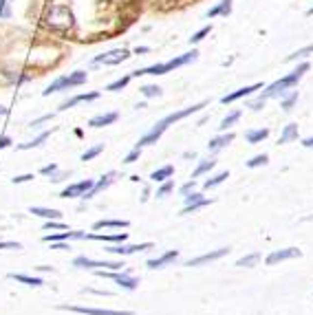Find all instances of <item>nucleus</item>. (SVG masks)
<instances>
[{"instance_id":"obj_21","label":"nucleus","mask_w":313,"mask_h":315,"mask_svg":"<svg viewBox=\"0 0 313 315\" xmlns=\"http://www.w3.org/2000/svg\"><path fill=\"white\" fill-rule=\"evenodd\" d=\"M298 139V124H287L280 133V141L278 143H289V141H295Z\"/></svg>"},{"instance_id":"obj_55","label":"nucleus","mask_w":313,"mask_h":315,"mask_svg":"<svg viewBox=\"0 0 313 315\" xmlns=\"http://www.w3.org/2000/svg\"><path fill=\"white\" fill-rule=\"evenodd\" d=\"M307 16H313V7H311V9H309V11H307Z\"/></svg>"},{"instance_id":"obj_25","label":"nucleus","mask_w":313,"mask_h":315,"mask_svg":"<svg viewBox=\"0 0 313 315\" xmlns=\"http://www.w3.org/2000/svg\"><path fill=\"white\" fill-rule=\"evenodd\" d=\"M104 227L121 229V227H128V221H113V218H108V221H97L95 225H93V229H104Z\"/></svg>"},{"instance_id":"obj_15","label":"nucleus","mask_w":313,"mask_h":315,"mask_svg":"<svg viewBox=\"0 0 313 315\" xmlns=\"http://www.w3.org/2000/svg\"><path fill=\"white\" fill-rule=\"evenodd\" d=\"M117 112H106V115H97V117H93L91 121H88V126L91 128H104V126H110V124H115L117 121Z\"/></svg>"},{"instance_id":"obj_9","label":"nucleus","mask_w":313,"mask_h":315,"mask_svg":"<svg viewBox=\"0 0 313 315\" xmlns=\"http://www.w3.org/2000/svg\"><path fill=\"white\" fill-rule=\"evenodd\" d=\"M93 185H95V183H93L91 179H86V181H79V183H73V185L64 187L60 196H62V199H75V196H79V199H82V196L86 194Z\"/></svg>"},{"instance_id":"obj_44","label":"nucleus","mask_w":313,"mask_h":315,"mask_svg":"<svg viewBox=\"0 0 313 315\" xmlns=\"http://www.w3.org/2000/svg\"><path fill=\"white\" fill-rule=\"evenodd\" d=\"M40 172H42L44 177H51V174L57 172V165H55V163H48V165H44V168L40 170Z\"/></svg>"},{"instance_id":"obj_38","label":"nucleus","mask_w":313,"mask_h":315,"mask_svg":"<svg viewBox=\"0 0 313 315\" xmlns=\"http://www.w3.org/2000/svg\"><path fill=\"white\" fill-rule=\"evenodd\" d=\"M267 161H269V159H267V155H256L254 159L247 161V168H258V165H265Z\"/></svg>"},{"instance_id":"obj_34","label":"nucleus","mask_w":313,"mask_h":315,"mask_svg":"<svg viewBox=\"0 0 313 315\" xmlns=\"http://www.w3.org/2000/svg\"><path fill=\"white\" fill-rule=\"evenodd\" d=\"M311 53H313V45H309V46H304V49H298L295 53H291L287 60H289V62H293V60H300V58H309Z\"/></svg>"},{"instance_id":"obj_1","label":"nucleus","mask_w":313,"mask_h":315,"mask_svg":"<svg viewBox=\"0 0 313 315\" xmlns=\"http://www.w3.org/2000/svg\"><path fill=\"white\" fill-rule=\"evenodd\" d=\"M307 71H309V64L302 62L298 68H295V71H291L289 75H285L282 80H278V82H273V84H269L267 90L263 93V99H269V97H285V90L298 84L300 77H302Z\"/></svg>"},{"instance_id":"obj_53","label":"nucleus","mask_w":313,"mask_h":315,"mask_svg":"<svg viewBox=\"0 0 313 315\" xmlns=\"http://www.w3.org/2000/svg\"><path fill=\"white\" fill-rule=\"evenodd\" d=\"M35 271H53L51 267H47V265H40V267H35Z\"/></svg>"},{"instance_id":"obj_22","label":"nucleus","mask_w":313,"mask_h":315,"mask_svg":"<svg viewBox=\"0 0 313 315\" xmlns=\"http://www.w3.org/2000/svg\"><path fill=\"white\" fill-rule=\"evenodd\" d=\"M31 214L42 216V218H47V221H57V218L62 216L57 209H48V207H31Z\"/></svg>"},{"instance_id":"obj_10","label":"nucleus","mask_w":313,"mask_h":315,"mask_svg":"<svg viewBox=\"0 0 313 315\" xmlns=\"http://www.w3.org/2000/svg\"><path fill=\"white\" fill-rule=\"evenodd\" d=\"M152 245L150 243H141V245H110V247H106V251L108 253H119V256H128V253H137V251H145V249H150Z\"/></svg>"},{"instance_id":"obj_14","label":"nucleus","mask_w":313,"mask_h":315,"mask_svg":"<svg viewBox=\"0 0 313 315\" xmlns=\"http://www.w3.org/2000/svg\"><path fill=\"white\" fill-rule=\"evenodd\" d=\"M113 179H115V172H108V174H104V177H101V181H97L95 185H93L91 190H88L86 194L82 196V199H93V196H95L97 192H101V190H104V187H108L110 183H113Z\"/></svg>"},{"instance_id":"obj_7","label":"nucleus","mask_w":313,"mask_h":315,"mask_svg":"<svg viewBox=\"0 0 313 315\" xmlns=\"http://www.w3.org/2000/svg\"><path fill=\"white\" fill-rule=\"evenodd\" d=\"M97 275H101V278H110V280H115V282L121 284V287H123V289H128V291H135L137 284H139V280H137V278H132V275H128V273H117V271H113V273H106L104 269H99V271H97Z\"/></svg>"},{"instance_id":"obj_12","label":"nucleus","mask_w":313,"mask_h":315,"mask_svg":"<svg viewBox=\"0 0 313 315\" xmlns=\"http://www.w3.org/2000/svg\"><path fill=\"white\" fill-rule=\"evenodd\" d=\"M258 89H263V84H260V82H256V84H249V86H242V89H238V90H234V93L225 95V97L220 99V102H223V104H232V102H236V99L251 95L254 90H258Z\"/></svg>"},{"instance_id":"obj_20","label":"nucleus","mask_w":313,"mask_h":315,"mask_svg":"<svg viewBox=\"0 0 313 315\" xmlns=\"http://www.w3.org/2000/svg\"><path fill=\"white\" fill-rule=\"evenodd\" d=\"M9 278L16 280V282H22L26 287H42V280L40 278H33V275H26V273H9Z\"/></svg>"},{"instance_id":"obj_41","label":"nucleus","mask_w":313,"mask_h":315,"mask_svg":"<svg viewBox=\"0 0 313 315\" xmlns=\"http://www.w3.org/2000/svg\"><path fill=\"white\" fill-rule=\"evenodd\" d=\"M139 157H141V148H135V150H132V152H128V155H126V159H123V163H135V161L139 159Z\"/></svg>"},{"instance_id":"obj_36","label":"nucleus","mask_w":313,"mask_h":315,"mask_svg":"<svg viewBox=\"0 0 313 315\" xmlns=\"http://www.w3.org/2000/svg\"><path fill=\"white\" fill-rule=\"evenodd\" d=\"M227 177H229L227 172H218V174H216V177L207 179V181H205V187H207V190H210V187H216V185H220V183H223V181H225V179H227Z\"/></svg>"},{"instance_id":"obj_19","label":"nucleus","mask_w":313,"mask_h":315,"mask_svg":"<svg viewBox=\"0 0 313 315\" xmlns=\"http://www.w3.org/2000/svg\"><path fill=\"white\" fill-rule=\"evenodd\" d=\"M172 174H174V165H163V168L154 170V172L150 174V179H152L154 183H163V181H168V179H172Z\"/></svg>"},{"instance_id":"obj_18","label":"nucleus","mask_w":313,"mask_h":315,"mask_svg":"<svg viewBox=\"0 0 313 315\" xmlns=\"http://www.w3.org/2000/svg\"><path fill=\"white\" fill-rule=\"evenodd\" d=\"M234 141V135L232 133H225V135H220V137H214V139H210V143H207V148H210L212 152H216V150H220V148H225L227 143H232Z\"/></svg>"},{"instance_id":"obj_27","label":"nucleus","mask_w":313,"mask_h":315,"mask_svg":"<svg viewBox=\"0 0 313 315\" xmlns=\"http://www.w3.org/2000/svg\"><path fill=\"white\" fill-rule=\"evenodd\" d=\"M238 119H241V111H232V112H229L227 117H225L223 121H220V126H218V128H220V130H223V133H225V130H227L229 126H234V124H236Z\"/></svg>"},{"instance_id":"obj_30","label":"nucleus","mask_w":313,"mask_h":315,"mask_svg":"<svg viewBox=\"0 0 313 315\" xmlns=\"http://www.w3.org/2000/svg\"><path fill=\"white\" fill-rule=\"evenodd\" d=\"M130 77H132V75H126V77H119L117 82H113V84H108V86H106V90H110V93H117V90L126 89V86H128V82H130Z\"/></svg>"},{"instance_id":"obj_32","label":"nucleus","mask_w":313,"mask_h":315,"mask_svg":"<svg viewBox=\"0 0 313 315\" xmlns=\"http://www.w3.org/2000/svg\"><path fill=\"white\" fill-rule=\"evenodd\" d=\"M172 190H174V181H172V179H168V181H163L161 187L157 190V199H163V196H168Z\"/></svg>"},{"instance_id":"obj_40","label":"nucleus","mask_w":313,"mask_h":315,"mask_svg":"<svg viewBox=\"0 0 313 315\" xmlns=\"http://www.w3.org/2000/svg\"><path fill=\"white\" fill-rule=\"evenodd\" d=\"M48 229H69V227L60 221H47L44 223V231H48Z\"/></svg>"},{"instance_id":"obj_47","label":"nucleus","mask_w":313,"mask_h":315,"mask_svg":"<svg viewBox=\"0 0 313 315\" xmlns=\"http://www.w3.org/2000/svg\"><path fill=\"white\" fill-rule=\"evenodd\" d=\"M33 179V174H20V177L13 179V183H24V181H31Z\"/></svg>"},{"instance_id":"obj_54","label":"nucleus","mask_w":313,"mask_h":315,"mask_svg":"<svg viewBox=\"0 0 313 315\" xmlns=\"http://www.w3.org/2000/svg\"><path fill=\"white\" fill-rule=\"evenodd\" d=\"M7 112H9L7 108H4V106H0V115H7Z\"/></svg>"},{"instance_id":"obj_33","label":"nucleus","mask_w":313,"mask_h":315,"mask_svg":"<svg viewBox=\"0 0 313 315\" xmlns=\"http://www.w3.org/2000/svg\"><path fill=\"white\" fill-rule=\"evenodd\" d=\"M210 203H212V201L201 199V201H196V203H190V205H185V207H183V212H181V214H192V212H196V209L205 207V205H210Z\"/></svg>"},{"instance_id":"obj_2","label":"nucleus","mask_w":313,"mask_h":315,"mask_svg":"<svg viewBox=\"0 0 313 315\" xmlns=\"http://www.w3.org/2000/svg\"><path fill=\"white\" fill-rule=\"evenodd\" d=\"M196 51H190V53H183L179 58L170 60V62H163V64H154V67H148V68H141V71H135L130 73L132 77H141V75H166L170 73L172 68H179V67H185L188 62H194L196 60Z\"/></svg>"},{"instance_id":"obj_24","label":"nucleus","mask_w":313,"mask_h":315,"mask_svg":"<svg viewBox=\"0 0 313 315\" xmlns=\"http://www.w3.org/2000/svg\"><path fill=\"white\" fill-rule=\"evenodd\" d=\"M232 11V0H223L220 5H216L214 9L207 11V18H214V16H227Z\"/></svg>"},{"instance_id":"obj_37","label":"nucleus","mask_w":313,"mask_h":315,"mask_svg":"<svg viewBox=\"0 0 313 315\" xmlns=\"http://www.w3.org/2000/svg\"><path fill=\"white\" fill-rule=\"evenodd\" d=\"M141 93H144V97H159V95H161V89L154 84H148L141 89Z\"/></svg>"},{"instance_id":"obj_48","label":"nucleus","mask_w":313,"mask_h":315,"mask_svg":"<svg viewBox=\"0 0 313 315\" xmlns=\"http://www.w3.org/2000/svg\"><path fill=\"white\" fill-rule=\"evenodd\" d=\"M51 247H53V249H60V251H64V249H71L69 245L64 243V240H62V243H51Z\"/></svg>"},{"instance_id":"obj_5","label":"nucleus","mask_w":313,"mask_h":315,"mask_svg":"<svg viewBox=\"0 0 313 315\" xmlns=\"http://www.w3.org/2000/svg\"><path fill=\"white\" fill-rule=\"evenodd\" d=\"M128 58H130V53H128L126 49H115V51H108V53L97 55L93 62H95V64H108V67H115V64L126 62Z\"/></svg>"},{"instance_id":"obj_49","label":"nucleus","mask_w":313,"mask_h":315,"mask_svg":"<svg viewBox=\"0 0 313 315\" xmlns=\"http://www.w3.org/2000/svg\"><path fill=\"white\" fill-rule=\"evenodd\" d=\"M11 146V139L7 137V135H4V137H0V150H2V148H9Z\"/></svg>"},{"instance_id":"obj_31","label":"nucleus","mask_w":313,"mask_h":315,"mask_svg":"<svg viewBox=\"0 0 313 315\" xmlns=\"http://www.w3.org/2000/svg\"><path fill=\"white\" fill-rule=\"evenodd\" d=\"M298 102V90H291L287 97H282V111H287L289 112L291 108H293V104Z\"/></svg>"},{"instance_id":"obj_43","label":"nucleus","mask_w":313,"mask_h":315,"mask_svg":"<svg viewBox=\"0 0 313 315\" xmlns=\"http://www.w3.org/2000/svg\"><path fill=\"white\" fill-rule=\"evenodd\" d=\"M183 199H185V205H190V203H196V201H201L203 196L198 194V192H190V194H185Z\"/></svg>"},{"instance_id":"obj_46","label":"nucleus","mask_w":313,"mask_h":315,"mask_svg":"<svg viewBox=\"0 0 313 315\" xmlns=\"http://www.w3.org/2000/svg\"><path fill=\"white\" fill-rule=\"evenodd\" d=\"M0 249H22L20 243H11V240H7V243H0Z\"/></svg>"},{"instance_id":"obj_11","label":"nucleus","mask_w":313,"mask_h":315,"mask_svg":"<svg viewBox=\"0 0 313 315\" xmlns=\"http://www.w3.org/2000/svg\"><path fill=\"white\" fill-rule=\"evenodd\" d=\"M291 258H300V249L287 247V249H278V251H271L267 256V265H278V262L291 260Z\"/></svg>"},{"instance_id":"obj_39","label":"nucleus","mask_w":313,"mask_h":315,"mask_svg":"<svg viewBox=\"0 0 313 315\" xmlns=\"http://www.w3.org/2000/svg\"><path fill=\"white\" fill-rule=\"evenodd\" d=\"M210 31H212V27H203L201 31H196V33H194L192 38H190V45H198V42H201L203 38H205V36H207V33H210Z\"/></svg>"},{"instance_id":"obj_28","label":"nucleus","mask_w":313,"mask_h":315,"mask_svg":"<svg viewBox=\"0 0 313 315\" xmlns=\"http://www.w3.org/2000/svg\"><path fill=\"white\" fill-rule=\"evenodd\" d=\"M48 135L51 133H42V135H38V137L33 139V141H29V143H20V150H31V148H38V146H42V141H47L48 139Z\"/></svg>"},{"instance_id":"obj_35","label":"nucleus","mask_w":313,"mask_h":315,"mask_svg":"<svg viewBox=\"0 0 313 315\" xmlns=\"http://www.w3.org/2000/svg\"><path fill=\"white\" fill-rule=\"evenodd\" d=\"M104 150V143H97V146H93V148H88L86 152L82 155V161H91V159H95L99 152Z\"/></svg>"},{"instance_id":"obj_13","label":"nucleus","mask_w":313,"mask_h":315,"mask_svg":"<svg viewBox=\"0 0 313 315\" xmlns=\"http://www.w3.org/2000/svg\"><path fill=\"white\" fill-rule=\"evenodd\" d=\"M176 258H179V251H176V249H172V251H166L163 256L148 260V267H150V269H161V267H166V265H170V262H174Z\"/></svg>"},{"instance_id":"obj_50","label":"nucleus","mask_w":313,"mask_h":315,"mask_svg":"<svg viewBox=\"0 0 313 315\" xmlns=\"http://www.w3.org/2000/svg\"><path fill=\"white\" fill-rule=\"evenodd\" d=\"M263 106H265V99L260 97L258 102H254V104H251V106H249V108H251V111H260V108H263Z\"/></svg>"},{"instance_id":"obj_4","label":"nucleus","mask_w":313,"mask_h":315,"mask_svg":"<svg viewBox=\"0 0 313 315\" xmlns=\"http://www.w3.org/2000/svg\"><path fill=\"white\" fill-rule=\"evenodd\" d=\"M73 267H77V269H113V271H119L123 267L121 260H91V258L86 256H77L73 260Z\"/></svg>"},{"instance_id":"obj_3","label":"nucleus","mask_w":313,"mask_h":315,"mask_svg":"<svg viewBox=\"0 0 313 315\" xmlns=\"http://www.w3.org/2000/svg\"><path fill=\"white\" fill-rule=\"evenodd\" d=\"M47 24L51 29H57V31H66V29L73 27V14H71L69 7L55 5V7H51V9H48Z\"/></svg>"},{"instance_id":"obj_45","label":"nucleus","mask_w":313,"mask_h":315,"mask_svg":"<svg viewBox=\"0 0 313 315\" xmlns=\"http://www.w3.org/2000/svg\"><path fill=\"white\" fill-rule=\"evenodd\" d=\"M194 185H196V181H194V179H192V181H188L183 187H181V194L185 196V194H190V192H194Z\"/></svg>"},{"instance_id":"obj_8","label":"nucleus","mask_w":313,"mask_h":315,"mask_svg":"<svg viewBox=\"0 0 313 315\" xmlns=\"http://www.w3.org/2000/svg\"><path fill=\"white\" fill-rule=\"evenodd\" d=\"M227 251H229L227 247H220V249H214V251H207V253H203V256H198V258H190V260L185 262V267H201V265H205V262H214V260H218V258L227 256Z\"/></svg>"},{"instance_id":"obj_17","label":"nucleus","mask_w":313,"mask_h":315,"mask_svg":"<svg viewBox=\"0 0 313 315\" xmlns=\"http://www.w3.org/2000/svg\"><path fill=\"white\" fill-rule=\"evenodd\" d=\"M88 80V75L84 71H75L71 73V75L64 77V89H73V86H82L84 82Z\"/></svg>"},{"instance_id":"obj_23","label":"nucleus","mask_w":313,"mask_h":315,"mask_svg":"<svg viewBox=\"0 0 313 315\" xmlns=\"http://www.w3.org/2000/svg\"><path fill=\"white\" fill-rule=\"evenodd\" d=\"M269 137V130L267 128H258V130H247L245 133V139L249 143H260L263 139H267Z\"/></svg>"},{"instance_id":"obj_26","label":"nucleus","mask_w":313,"mask_h":315,"mask_svg":"<svg viewBox=\"0 0 313 315\" xmlns=\"http://www.w3.org/2000/svg\"><path fill=\"white\" fill-rule=\"evenodd\" d=\"M216 165V161H212V159H207V161H201V163L196 165V170L192 172V179H198V177H203L205 172H210L212 168Z\"/></svg>"},{"instance_id":"obj_42","label":"nucleus","mask_w":313,"mask_h":315,"mask_svg":"<svg viewBox=\"0 0 313 315\" xmlns=\"http://www.w3.org/2000/svg\"><path fill=\"white\" fill-rule=\"evenodd\" d=\"M7 5V0H0V18H11V9Z\"/></svg>"},{"instance_id":"obj_6","label":"nucleus","mask_w":313,"mask_h":315,"mask_svg":"<svg viewBox=\"0 0 313 315\" xmlns=\"http://www.w3.org/2000/svg\"><path fill=\"white\" fill-rule=\"evenodd\" d=\"M60 309L75 311V313H84V315H132V311H110V309H93V306H66V304H62Z\"/></svg>"},{"instance_id":"obj_16","label":"nucleus","mask_w":313,"mask_h":315,"mask_svg":"<svg viewBox=\"0 0 313 315\" xmlns=\"http://www.w3.org/2000/svg\"><path fill=\"white\" fill-rule=\"evenodd\" d=\"M97 97H99V93H82V95H75V97L66 99V102L62 104L60 111H69V108H73L75 104H79V102H93V99H97Z\"/></svg>"},{"instance_id":"obj_29","label":"nucleus","mask_w":313,"mask_h":315,"mask_svg":"<svg viewBox=\"0 0 313 315\" xmlns=\"http://www.w3.org/2000/svg\"><path fill=\"white\" fill-rule=\"evenodd\" d=\"M258 260H260V253H258V251H254V253H249V256H242V258H238L236 267H254Z\"/></svg>"},{"instance_id":"obj_52","label":"nucleus","mask_w":313,"mask_h":315,"mask_svg":"<svg viewBox=\"0 0 313 315\" xmlns=\"http://www.w3.org/2000/svg\"><path fill=\"white\" fill-rule=\"evenodd\" d=\"M148 51H150L148 46H137V49H135V53L139 55V53H148Z\"/></svg>"},{"instance_id":"obj_51","label":"nucleus","mask_w":313,"mask_h":315,"mask_svg":"<svg viewBox=\"0 0 313 315\" xmlns=\"http://www.w3.org/2000/svg\"><path fill=\"white\" fill-rule=\"evenodd\" d=\"M302 146H304V148H313V137L304 139V141H302Z\"/></svg>"}]
</instances>
